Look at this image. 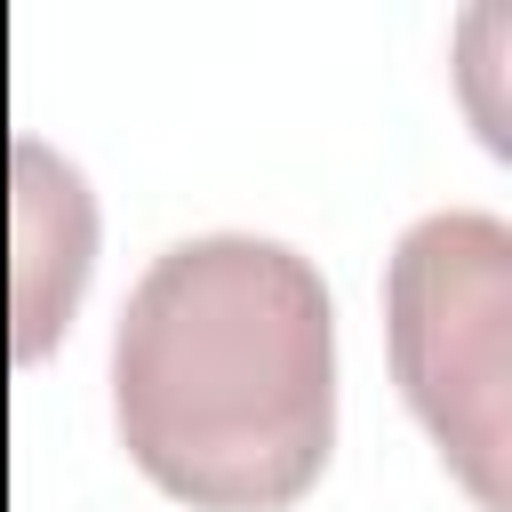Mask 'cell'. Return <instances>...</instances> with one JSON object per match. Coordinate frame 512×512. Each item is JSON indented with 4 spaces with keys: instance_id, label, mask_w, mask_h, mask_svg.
I'll list each match as a JSON object with an SVG mask.
<instances>
[{
    "instance_id": "6da1fadb",
    "label": "cell",
    "mask_w": 512,
    "mask_h": 512,
    "mask_svg": "<svg viewBox=\"0 0 512 512\" xmlns=\"http://www.w3.org/2000/svg\"><path fill=\"white\" fill-rule=\"evenodd\" d=\"M112 424L192 512H280L336 448V312L320 272L256 232L176 240L112 336Z\"/></svg>"
},
{
    "instance_id": "7a4b0ae2",
    "label": "cell",
    "mask_w": 512,
    "mask_h": 512,
    "mask_svg": "<svg viewBox=\"0 0 512 512\" xmlns=\"http://www.w3.org/2000/svg\"><path fill=\"white\" fill-rule=\"evenodd\" d=\"M392 384L480 512H512V232L440 208L384 264Z\"/></svg>"
}]
</instances>
